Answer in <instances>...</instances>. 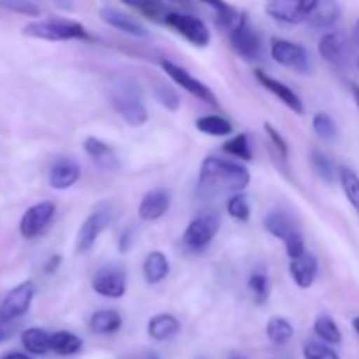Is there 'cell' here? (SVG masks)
Listing matches in <instances>:
<instances>
[{
    "instance_id": "6da1fadb",
    "label": "cell",
    "mask_w": 359,
    "mask_h": 359,
    "mask_svg": "<svg viewBox=\"0 0 359 359\" xmlns=\"http://www.w3.org/2000/svg\"><path fill=\"white\" fill-rule=\"evenodd\" d=\"M251 182V174L244 165L209 156L202 161L198 174V193L202 196H217L226 193H241Z\"/></svg>"
},
{
    "instance_id": "7a4b0ae2",
    "label": "cell",
    "mask_w": 359,
    "mask_h": 359,
    "mask_svg": "<svg viewBox=\"0 0 359 359\" xmlns=\"http://www.w3.org/2000/svg\"><path fill=\"white\" fill-rule=\"evenodd\" d=\"M107 98L111 107L132 126L147 123V107L144 102L142 88L132 77H116L107 84Z\"/></svg>"
},
{
    "instance_id": "3957f363",
    "label": "cell",
    "mask_w": 359,
    "mask_h": 359,
    "mask_svg": "<svg viewBox=\"0 0 359 359\" xmlns=\"http://www.w3.org/2000/svg\"><path fill=\"white\" fill-rule=\"evenodd\" d=\"M23 35L49 42L63 41H90V34L79 21L67 18H49V20L32 21L23 28Z\"/></svg>"
},
{
    "instance_id": "277c9868",
    "label": "cell",
    "mask_w": 359,
    "mask_h": 359,
    "mask_svg": "<svg viewBox=\"0 0 359 359\" xmlns=\"http://www.w3.org/2000/svg\"><path fill=\"white\" fill-rule=\"evenodd\" d=\"M263 226H265V230L272 237L280 238L284 242L290 259L298 258V256H302L307 251L300 228L297 226L293 217L287 212H284V210H270L266 214L265 221H263Z\"/></svg>"
},
{
    "instance_id": "5b68a950",
    "label": "cell",
    "mask_w": 359,
    "mask_h": 359,
    "mask_svg": "<svg viewBox=\"0 0 359 359\" xmlns=\"http://www.w3.org/2000/svg\"><path fill=\"white\" fill-rule=\"evenodd\" d=\"M219 228V214L214 212V210H207V212L198 214L189 221L182 241H184L186 248L191 249V251H202L216 238Z\"/></svg>"
},
{
    "instance_id": "8992f818",
    "label": "cell",
    "mask_w": 359,
    "mask_h": 359,
    "mask_svg": "<svg viewBox=\"0 0 359 359\" xmlns=\"http://www.w3.org/2000/svg\"><path fill=\"white\" fill-rule=\"evenodd\" d=\"M230 44L238 56L249 60V62H258V60L263 58V53H265L262 37L251 27L245 13L241 14L238 23L230 30Z\"/></svg>"
},
{
    "instance_id": "52a82bcc",
    "label": "cell",
    "mask_w": 359,
    "mask_h": 359,
    "mask_svg": "<svg viewBox=\"0 0 359 359\" xmlns=\"http://www.w3.org/2000/svg\"><path fill=\"white\" fill-rule=\"evenodd\" d=\"M163 23L167 25V27H170L172 30L177 32L179 35H182L189 44L196 46V48H207V46H209V27H207L200 18L193 16V14L168 11L167 16L163 18Z\"/></svg>"
},
{
    "instance_id": "ba28073f",
    "label": "cell",
    "mask_w": 359,
    "mask_h": 359,
    "mask_svg": "<svg viewBox=\"0 0 359 359\" xmlns=\"http://www.w3.org/2000/svg\"><path fill=\"white\" fill-rule=\"evenodd\" d=\"M270 55L279 65L293 69L300 74L312 72V58L304 46L284 41V39H272Z\"/></svg>"
},
{
    "instance_id": "9c48e42d",
    "label": "cell",
    "mask_w": 359,
    "mask_h": 359,
    "mask_svg": "<svg viewBox=\"0 0 359 359\" xmlns=\"http://www.w3.org/2000/svg\"><path fill=\"white\" fill-rule=\"evenodd\" d=\"M161 69L165 70V74H167V76L170 77L175 84H179L182 90H186L188 93H191L193 97L200 98L202 102L209 104L210 107H216V109L219 107V102H217L216 95L212 93V90H210L209 86H205L202 81H198L196 77H193L191 74H189L186 69H182L181 65L170 62V60H161Z\"/></svg>"
},
{
    "instance_id": "30bf717a",
    "label": "cell",
    "mask_w": 359,
    "mask_h": 359,
    "mask_svg": "<svg viewBox=\"0 0 359 359\" xmlns=\"http://www.w3.org/2000/svg\"><path fill=\"white\" fill-rule=\"evenodd\" d=\"M34 297L35 286L30 280L18 284L16 287H13V290L6 294L2 304H0V323L7 325V323L16 321L18 318L27 314Z\"/></svg>"
},
{
    "instance_id": "8fae6325",
    "label": "cell",
    "mask_w": 359,
    "mask_h": 359,
    "mask_svg": "<svg viewBox=\"0 0 359 359\" xmlns=\"http://www.w3.org/2000/svg\"><path fill=\"white\" fill-rule=\"evenodd\" d=\"M91 287L104 298H121L126 293V272L119 265H105L95 272Z\"/></svg>"
},
{
    "instance_id": "7c38bea8",
    "label": "cell",
    "mask_w": 359,
    "mask_h": 359,
    "mask_svg": "<svg viewBox=\"0 0 359 359\" xmlns=\"http://www.w3.org/2000/svg\"><path fill=\"white\" fill-rule=\"evenodd\" d=\"M318 0H269L266 14L279 23L298 25L307 21Z\"/></svg>"
},
{
    "instance_id": "4fadbf2b",
    "label": "cell",
    "mask_w": 359,
    "mask_h": 359,
    "mask_svg": "<svg viewBox=\"0 0 359 359\" xmlns=\"http://www.w3.org/2000/svg\"><path fill=\"white\" fill-rule=\"evenodd\" d=\"M318 49L323 60L328 62L330 65L337 67V69H346L351 63L353 49H351V42L344 32H328V34L323 35Z\"/></svg>"
},
{
    "instance_id": "5bb4252c",
    "label": "cell",
    "mask_w": 359,
    "mask_h": 359,
    "mask_svg": "<svg viewBox=\"0 0 359 359\" xmlns=\"http://www.w3.org/2000/svg\"><path fill=\"white\" fill-rule=\"evenodd\" d=\"M111 210L107 207H100L95 212H91L86 219L83 221V224L79 226V231L76 235V252L77 255H83L88 252L95 245L97 238L100 237L102 231L107 228V224L111 223Z\"/></svg>"
},
{
    "instance_id": "9a60e30c",
    "label": "cell",
    "mask_w": 359,
    "mask_h": 359,
    "mask_svg": "<svg viewBox=\"0 0 359 359\" xmlns=\"http://www.w3.org/2000/svg\"><path fill=\"white\" fill-rule=\"evenodd\" d=\"M55 212H56L55 203L49 202V200L35 203V205H32L30 209H27V212L21 216V221H20L21 237L35 238L37 235H41L42 231H44V228L51 223Z\"/></svg>"
},
{
    "instance_id": "2e32d148",
    "label": "cell",
    "mask_w": 359,
    "mask_h": 359,
    "mask_svg": "<svg viewBox=\"0 0 359 359\" xmlns=\"http://www.w3.org/2000/svg\"><path fill=\"white\" fill-rule=\"evenodd\" d=\"M255 76H256V81H258V83L262 84L265 90H269L270 93L276 95V97L279 98V100L283 102L287 109H291V111L297 112V114H304L305 112L304 102L300 100V97H298V95L294 93L290 86H286L284 83H280V81L276 79V77L269 76V74L262 69H256Z\"/></svg>"
},
{
    "instance_id": "e0dca14e",
    "label": "cell",
    "mask_w": 359,
    "mask_h": 359,
    "mask_svg": "<svg viewBox=\"0 0 359 359\" xmlns=\"http://www.w3.org/2000/svg\"><path fill=\"white\" fill-rule=\"evenodd\" d=\"M84 151L90 156V160L97 165L100 170L104 172H118L121 168V161L119 156L116 154V151L112 149L109 144H105L104 140L97 139V137H88L83 142Z\"/></svg>"
},
{
    "instance_id": "ac0fdd59",
    "label": "cell",
    "mask_w": 359,
    "mask_h": 359,
    "mask_svg": "<svg viewBox=\"0 0 359 359\" xmlns=\"http://www.w3.org/2000/svg\"><path fill=\"white\" fill-rule=\"evenodd\" d=\"M100 18L105 21V23L111 25L112 28H116V30L125 32V34L133 35V37L137 39H144V41H147V39L151 37L149 30H147L144 25H140L139 21L133 20V18L128 16V14L114 9V7H104V9H100Z\"/></svg>"
},
{
    "instance_id": "d6986e66",
    "label": "cell",
    "mask_w": 359,
    "mask_h": 359,
    "mask_svg": "<svg viewBox=\"0 0 359 359\" xmlns=\"http://www.w3.org/2000/svg\"><path fill=\"white\" fill-rule=\"evenodd\" d=\"M170 209V193L167 189H151L139 203V217L142 221H156Z\"/></svg>"
},
{
    "instance_id": "ffe728a7",
    "label": "cell",
    "mask_w": 359,
    "mask_h": 359,
    "mask_svg": "<svg viewBox=\"0 0 359 359\" xmlns=\"http://www.w3.org/2000/svg\"><path fill=\"white\" fill-rule=\"evenodd\" d=\"M318 259L307 251L290 262V276L300 290H309L314 284L316 277H318Z\"/></svg>"
},
{
    "instance_id": "44dd1931",
    "label": "cell",
    "mask_w": 359,
    "mask_h": 359,
    "mask_svg": "<svg viewBox=\"0 0 359 359\" xmlns=\"http://www.w3.org/2000/svg\"><path fill=\"white\" fill-rule=\"evenodd\" d=\"M81 177V167L77 161L70 160V158H62V160L55 161V165L49 170V186L53 189H69L79 181Z\"/></svg>"
},
{
    "instance_id": "7402d4cb",
    "label": "cell",
    "mask_w": 359,
    "mask_h": 359,
    "mask_svg": "<svg viewBox=\"0 0 359 359\" xmlns=\"http://www.w3.org/2000/svg\"><path fill=\"white\" fill-rule=\"evenodd\" d=\"M340 16H342V6L339 0H318L314 9L309 14L307 21L311 27L318 28V30H328L339 23Z\"/></svg>"
},
{
    "instance_id": "603a6c76",
    "label": "cell",
    "mask_w": 359,
    "mask_h": 359,
    "mask_svg": "<svg viewBox=\"0 0 359 359\" xmlns=\"http://www.w3.org/2000/svg\"><path fill=\"white\" fill-rule=\"evenodd\" d=\"M170 273V263L161 251H153L146 256L142 265V276L147 284H160Z\"/></svg>"
},
{
    "instance_id": "cb8c5ba5",
    "label": "cell",
    "mask_w": 359,
    "mask_h": 359,
    "mask_svg": "<svg viewBox=\"0 0 359 359\" xmlns=\"http://www.w3.org/2000/svg\"><path fill=\"white\" fill-rule=\"evenodd\" d=\"M179 330H181V325H179L177 318L172 314H158L147 323V333L151 339L158 340V342L172 339L177 335Z\"/></svg>"
},
{
    "instance_id": "d4e9b609",
    "label": "cell",
    "mask_w": 359,
    "mask_h": 359,
    "mask_svg": "<svg viewBox=\"0 0 359 359\" xmlns=\"http://www.w3.org/2000/svg\"><path fill=\"white\" fill-rule=\"evenodd\" d=\"M121 323L123 319L118 311L104 309V311H98L91 316L90 328L97 335H111V333H116L121 328Z\"/></svg>"
},
{
    "instance_id": "484cf974",
    "label": "cell",
    "mask_w": 359,
    "mask_h": 359,
    "mask_svg": "<svg viewBox=\"0 0 359 359\" xmlns=\"http://www.w3.org/2000/svg\"><path fill=\"white\" fill-rule=\"evenodd\" d=\"M21 344L30 354H42L51 351V335L42 328H28L21 333Z\"/></svg>"
},
{
    "instance_id": "4316f807",
    "label": "cell",
    "mask_w": 359,
    "mask_h": 359,
    "mask_svg": "<svg viewBox=\"0 0 359 359\" xmlns=\"http://www.w3.org/2000/svg\"><path fill=\"white\" fill-rule=\"evenodd\" d=\"M195 126L198 132L205 133V135H212V137H226L233 132V125L230 123V119L217 114L202 116V118L196 119Z\"/></svg>"
},
{
    "instance_id": "83f0119b",
    "label": "cell",
    "mask_w": 359,
    "mask_h": 359,
    "mask_svg": "<svg viewBox=\"0 0 359 359\" xmlns=\"http://www.w3.org/2000/svg\"><path fill=\"white\" fill-rule=\"evenodd\" d=\"M200 2H203L205 6H209L210 9L214 11V16H216V21L219 23V27L226 28L228 32L238 23V20H241L242 13H238L233 6H230V4L224 2V0H200Z\"/></svg>"
},
{
    "instance_id": "f1b7e54d",
    "label": "cell",
    "mask_w": 359,
    "mask_h": 359,
    "mask_svg": "<svg viewBox=\"0 0 359 359\" xmlns=\"http://www.w3.org/2000/svg\"><path fill=\"white\" fill-rule=\"evenodd\" d=\"M83 349V340L70 332H56L51 335V351L60 356H72Z\"/></svg>"
},
{
    "instance_id": "f546056e",
    "label": "cell",
    "mask_w": 359,
    "mask_h": 359,
    "mask_svg": "<svg viewBox=\"0 0 359 359\" xmlns=\"http://www.w3.org/2000/svg\"><path fill=\"white\" fill-rule=\"evenodd\" d=\"M266 335L277 346H283L287 344L294 335V328L286 318H279V316H273L266 323Z\"/></svg>"
},
{
    "instance_id": "4dcf8cb0",
    "label": "cell",
    "mask_w": 359,
    "mask_h": 359,
    "mask_svg": "<svg viewBox=\"0 0 359 359\" xmlns=\"http://www.w3.org/2000/svg\"><path fill=\"white\" fill-rule=\"evenodd\" d=\"M339 181L342 186L344 193H346L347 200L351 202V205L356 209L359 214V177L356 172L349 167H340L339 168Z\"/></svg>"
},
{
    "instance_id": "1f68e13d",
    "label": "cell",
    "mask_w": 359,
    "mask_h": 359,
    "mask_svg": "<svg viewBox=\"0 0 359 359\" xmlns=\"http://www.w3.org/2000/svg\"><path fill=\"white\" fill-rule=\"evenodd\" d=\"M119 2L140 11L144 16H147L149 20H154V21H160V20L163 21V18L167 16L168 13L163 0H119Z\"/></svg>"
},
{
    "instance_id": "d6a6232c",
    "label": "cell",
    "mask_w": 359,
    "mask_h": 359,
    "mask_svg": "<svg viewBox=\"0 0 359 359\" xmlns=\"http://www.w3.org/2000/svg\"><path fill=\"white\" fill-rule=\"evenodd\" d=\"M311 163H312V168H314L316 174H318L323 181L328 182V184H332V182L335 181L337 175H339V170H337V167H335V163H333L332 158H330L328 154L321 153V151L312 149Z\"/></svg>"
},
{
    "instance_id": "836d02e7",
    "label": "cell",
    "mask_w": 359,
    "mask_h": 359,
    "mask_svg": "<svg viewBox=\"0 0 359 359\" xmlns=\"http://www.w3.org/2000/svg\"><path fill=\"white\" fill-rule=\"evenodd\" d=\"M314 332H316V335H318L319 339L326 344L342 342V332H340L339 325H337V323L326 314H321L316 318Z\"/></svg>"
},
{
    "instance_id": "e575fe53",
    "label": "cell",
    "mask_w": 359,
    "mask_h": 359,
    "mask_svg": "<svg viewBox=\"0 0 359 359\" xmlns=\"http://www.w3.org/2000/svg\"><path fill=\"white\" fill-rule=\"evenodd\" d=\"M223 151L242 161H252V147L248 133H238V135L231 137L223 144Z\"/></svg>"
},
{
    "instance_id": "d590c367",
    "label": "cell",
    "mask_w": 359,
    "mask_h": 359,
    "mask_svg": "<svg viewBox=\"0 0 359 359\" xmlns=\"http://www.w3.org/2000/svg\"><path fill=\"white\" fill-rule=\"evenodd\" d=\"M226 210L233 219L242 221V223L249 221V217H251V202H249V196L242 191L233 193L230 196V200H228Z\"/></svg>"
},
{
    "instance_id": "8d00e7d4",
    "label": "cell",
    "mask_w": 359,
    "mask_h": 359,
    "mask_svg": "<svg viewBox=\"0 0 359 359\" xmlns=\"http://www.w3.org/2000/svg\"><path fill=\"white\" fill-rule=\"evenodd\" d=\"M248 286L251 290L252 297H255L256 304H265L270 297V279L265 272L262 270H255L249 276Z\"/></svg>"
},
{
    "instance_id": "74e56055",
    "label": "cell",
    "mask_w": 359,
    "mask_h": 359,
    "mask_svg": "<svg viewBox=\"0 0 359 359\" xmlns=\"http://www.w3.org/2000/svg\"><path fill=\"white\" fill-rule=\"evenodd\" d=\"M312 128H314L316 135L321 137L323 140H335L339 137V128H337V123L333 121V118L326 112H318L312 119Z\"/></svg>"
},
{
    "instance_id": "f35d334b",
    "label": "cell",
    "mask_w": 359,
    "mask_h": 359,
    "mask_svg": "<svg viewBox=\"0 0 359 359\" xmlns=\"http://www.w3.org/2000/svg\"><path fill=\"white\" fill-rule=\"evenodd\" d=\"M154 98H156L165 109H168V111L172 112L177 111L179 105H181V97H179V93L167 83H158L156 86H154Z\"/></svg>"
},
{
    "instance_id": "ab89813d",
    "label": "cell",
    "mask_w": 359,
    "mask_h": 359,
    "mask_svg": "<svg viewBox=\"0 0 359 359\" xmlns=\"http://www.w3.org/2000/svg\"><path fill=\"white\" fill-rule=\"evenodd\" d=\"M0 7L30 18H37L41 14L39 6L32 2V0H0Z\"/></svg>"
},
{
    "instance_id": "60d3db41",
    "label": "cell",
    "mask_w": 359,
    "mask_h": 359,
    "mask_svg": "<svg viewBox=\"0 0 359 359\" xmlns=\"http://www.w3.org/2000/svg\"><path fill=\"white\" fill-rule=\"evenodd\" d=\"M305 359H340L330 347L319 342H307L304 346Z\"/></svg>"
},
{
    "instance_id": "b9f144b4",
    "label": "cell",
    "mask_w": 359,
    "mask_h": 359,
    "mask_svg": "<svg viewBox=\"0 0 359 359\" xmlns=\"http://www.w3.org/2000/svg\"><path fill=\"white\" fill-rule=\"evenodd\" d=\"M263 130H265L266 135H269L270 142H272L273 149L277 151V154H279V156L283 158L284 161H286L287 160V151H290V147H287V144H286V140H284V137L280 135V133L277 132V130L273 128L272 125H270V123H265V125H263Z\"/></svg>"
},
{
    "instance_id": "7bdbcfd3",
    "label": "cell",
    "mask_w": 359,
    "mask_h": 359,
    "mask_svg": "<svg viewBox=\"0 0 359 359\" xmlns=\"http://www.w3.org/2000/svg\"><path fill=\"white\" fill-rule=\"evenodd\" d=\"M133 238H135V235H133V228H128V230L123 231L121 237H119V242H118V248H119V252H121V255H125V252L130 251V248H132V244H133Z\"/></svg>"
},
{
    "instance_id": "ee69618b",
    "label": "cell",
    "mask_w": 359,
    "mask_h": 359,
    "mask_svg": "<svg viewBox=\"0 0 359 359\" xmlns=\"http://www.w3.org/2000/svg\"><path fill=\"white\" fill-rule=\"evenodd\" d=\"M60 263H62V256H60V255L51 256V258L48 259V263H46L44 272L46 273H55L56 269H58V266H60Z\"/></svg>"
},
{
    "instance_id": "f6af8a7d",
    "label": "cell",
    "mask_w": 359,
    "mask_h": 359,
    "mask_svg": "<svg viewBox=\"0 0 359 359\" xmlns=\"http://www.w3.org/2000/svg\"><path fill=\"white\" fill-rule=\"evenodd\" d=\"M56 7L63 11H72L74 9V0H51Z\"/></svg>"
},
{
    "instance_id": "bcb514c9",
    "label": "cell",
    "mask_w": 359,
    "mask_h": 359,
    "mask_svg": "<svg viewBox=\"0 0 359 359\" xmlns=\"http://www.w3.org/2000/svg\"><path fill=\"white\" fill-rule=\"evenodd\" d=\"M353 42L356 46H359V18H358V21L356 23H354V30H353Z\"/></svg>"
},
{
    "instance_id": "7dc6e473",
    "label": "cell",
    "mask_w": 359,
    "mask_h": 359,
    "mask_svg": "<svg viewBox=\"0 0 359 359\" xmlns=\"http://www.w3.org/2000/svg\"><path fill=\"white\" fill-rule=\"evenodd\" d=\"M2 359H32V358L27 356V354H21V353H11V354H7V356H4Z\"/></svg>"
},
{
    "instance_id": "c3c4849f",
    "label": "cell",
    "mask_w": 359,
    "mask_h": 359,
    "mask_svg": "<svg viewBox=\"0 0 359 359\" xmlns=\"http://www.w3.org/2000/svg\"><path fill=\"white\" fill-rule=\"evenodd\" d=\"M351 90H353L354 102H356V105H358V109H359V86H358V84H353V86H351Z\"/></svg>"
},
{
    "instance_id": "681fc988",
    "label": "cell",
    "mask_w": 359,
    "mask_h": 359,
    "mask_svg": "<svg viewBox=\"0 0 359 359\" xmlns=\"http://www.w3.org/2000/svg\"><path fill=\"white\" fill-rule=\"evenodd\" d=\"M170 2L179 4V6H182V7H191L193 6V0H170Z\"/></svg>"
},
{
    "instance_id": "f907efd6",
    "label": "cell",
    "mask_w": 359,
    "mask_h": 359,
    "mask_svg": "<svg viewBox=\"0 0 359 359\" xmlns=\"http://www.w3.org/2000/svg\"><path fill=\"white\" fill-rule=\"evenodd\" d=\"M353 328H354V332H356L358 335H359V316H358V318H354V321H353Z\"/></svg>"
},
{
    "instance_id": "816d5d0a",
    "label": "cell",
    "mask_w": 359,
    "mask_h": 359,
    "mask_svg": "<svg viewBox=\"0 0 359 359\" xmlns=\"http://www.w3.org/2000/svg\"><path fill=\"white\" fill-rule=\"evenodd\" d=\"M2 325H4V323H0V342H2V340H4V339H6V332H4Z\"/></svg>"
},
{
    "instance_id": "f5cc1de1",
    "label": "cell",
    "mask_w": 359,
    "mask_h": 359,
    "mask_svg": "<svg viewBox=\"0 0 359 359\" xmlns=\"http://www.w3.org/2000/svg\"><path fill=\"white\" fill-rule=\"evenodd\" d=\"M142 359H160L156 356V354H147V356H144Z\"/></svg>"
},
{
    "instance_id": "db71d44e",
    "label": "cell",
    "mask_w": 359,
    "mask_h": 359,
    "mask_svg": "<svg viewBox=\"0 0 359 359\" xmlns=\"http://www.w3.org/2000/svg\"><path fill=\"white\" fill-rule=\"evenodd\" d=\"M358 67H359V58H358Z\"/></svg>"
},
{
    "instance_id": "11a10c76",
    "label": "cell",
    "mask_w": 359,
    "mask_h": 359,
    "mask_svg": "<svg viewBox=\"0 0 359 359\" xmlns=\"http://www.w3.org/2000/svg\"><path fill=\"white\" fill-rule=\"evenodd\" d=\"M237 359H241V358H237Z\"/></svg>"
}]
</instances>
